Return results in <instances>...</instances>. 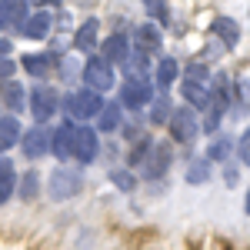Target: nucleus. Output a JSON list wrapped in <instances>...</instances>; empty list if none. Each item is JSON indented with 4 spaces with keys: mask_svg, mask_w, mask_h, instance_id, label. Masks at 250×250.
Instances as JSON below:
<instances>
[{
    "mask_svg": "<svg viewBox=\"0 0 250 250\" xmlns=\"http://www.w3.org/2000/svg\"><path fill=\"white\" fill-rule=\"evenodd\" d=\"M170 147H167V140H147V147L140 150V157H137V173L144 177V180H160L164 173L170 170Z\"/></svg>",
    "mask_w": 250,
    "mask_h": 250,
    "instance_id": "nucleus-1",
    "label": "nucleus"
},
{
    "mask_svg": "<svg viewBox=\"0 0 250 250\" xmlns=\"http://www.w3.org/2000/svg\"><path fill=\"white\" fill-rule=\"evenodd\" d=\"M100 104H104V97L83 87V90L67 94L63 110H67V120H70V124H87V120H94V117L100 114Z\"/></svg>",
    "mask_w": 250,
    "mask_h": 250,
    "instance_id": "nucleus-2",
    "label": "nucleus"
},
{
    "mask_svg": "<svg viewBox=\"0 0 250 250\" xmlns=\"http://www.w3.org/2000/svg\"><path fill=\"white\" fill-rule=\"evenodd\" d=\"M80 77H83V87H87V90H94V94H100V97L107 94V90H114V83H117L114 67L104 57H87Z\"/></svg>",
    "mask_w": 250,
    "mask_h": 250,
    "instance_id": "nucleus-3",
    "label": "nucleus"
},
{
    "mask_svg": "<svg viewBox=\"0 0 250 250\" xmlns=\"http://www.w3.org/2000/svg\"><path fill=\"white\" fill-rule=\"evenodd\" d=\"M167 127H170V140L173 144H193L197 134H200V120H197V114H193V107L173 110L170 120H167Z\"/></svg>",
    "mask_w": 250,
    "mask_h": 250,
    "instance_id": "nucleus-4",
    "label": "nucleus"
},
{
    "mask_svg": "<svg viewBox=\"0 0 250 250\" xmlns=\"http://www.w3.org/2000/svg\"><path fill=\"white\" fill-rule=\"evenodd\" d=\"M80 184H83V177H80L77 167H57V170L50 173V180H47L54 200H70V197H77Z\"/></svg>",
    "mask_w": 250,
    "mask_h": 250,
    "instance_id": "nucleus-5",
    "label": "nucleus"
},
{
    "mask_svg": "<svg viewBox=\"0 0 250 250\" xmlns=\"http://www.w3.org/2000/svg\"><path fill=\"white\" fill-rule=\"evenodd\" d=\"M57 104H60L57 90L47 87V83H37V87L30 90V97H27V107H30V114H34L37 124H47L50 117L57 114Z\"/></svg>",
    "mask_w": 250,
    "mask_h": 250,
    "instance_id": "nucleus-6",
    "label": "nucleus"
},
{
    "mask_svg": "<svg viewBox=\"0 0 250 250\" xmlns=\"http://www.w3.org/2000/svg\"><path fill=\"white\" fill-rule=\"evenodd\" d=\"M97 154H100V137H97L94 127L87 124H77L74 127V147H70V157H77V164H94Z\"/></svg>",
    "mask_w": 250,
    "mask_h": 250,
    "instance_id": "nucleus-7",
    "label": "nucleus"
},
{
    "mask_svg": "<svg viewBox=\"0 0 250 250\" xmlns=\"http://www.w3.org/2000/svg\"><path fill=\"white\" fill-rule=\"evenodd\" d=\"M154 83L150 80H127L120 87V107H130V110H140V107H150L154 100Z\"/></svg>",
    "mask_w": 250,
    "mask_h": 250,
    "instance_id": "nucleus-8",
    "label": "nucleus"
},
{
    "mask_svg": "<svg viewBox=\"0 0 250 250\" xmlns=\"http://www.w3.org/2000/svg\"><path fill=\"white\" fill-rule=\"evenodd\" d=\"M17 34L27 37V40H43L50 34V14H47V10H30V14L17 23Z\"/></svg>",
    "mask_w": 250,
    "mask_h": 250,
    "instance_id": "nucleus-9",
    "label": "nucleus"
},
{
    "mask_svg": "<svg viewBox=\"0 0 250 250\" xmlns=\"http://www.w3.org/2000/svg\"><path fill=\"white\" fill-rule=\"evenodd\" d=\"M20 147H23V154L30 160H40L43 154H50V134L43 130V124L30 127L27 134H20Z\"/></svg>",
    "mask_w": 250,
    "mask_h": 250,
    "instance_id": "nucleus-10",
    "label": "nucleus"
},
{
    "mask_svg": "<svg viewBox=\"0 0 250 250\" xmlns=\"http://www.w3.org/2000/svg\"><path fill=\"white\" fill-rule=\"evenodd\" d=\"M74 127H77V124L63 120V124H60L57 130L50 134V154L57 157L60 164H63V160L70 157V147H74Z\"/></svg>",
    "mask_w": 250,
    "mask_h": 250,
    "instance_id": "nucleus-11",
    "label": "nucleus"
},
{
    "mask_svg": "<svg viewBox=\"0 0 250 250\" xmlns=\"http://www.w3.org/2000/svg\"><path fill=\"white\" fill-rule=\"evenodd\" d=\"M180 94H184V100H187V107H193V110H207V107H210V90H207V83H204V80L184 77Z\"/></svg>",
    "mask_w": 250,
    "mask_h": 250,
    "instance_id": "nucleus-12",
    "label": "nucleus"
},
{
    "mask_svg": "<svg viewBox=\"0 0 250 250\" xmlns=\"http://www.w3.org/2000/svg\"><path fill=\"white\" fill-rule=\"evenodd\" d=\"M120 127H124V107L114 104V100H104V104H100V114H97V130L114 134Z\"/></svg>",
    "mask_w": 250,
    "mask_h": 250,
    "instance_id": "nucleus-13",
    "label": "nucleus"
},
{
    "mask_svg": "<svg viewBox=\"0 0 250 250\" xmlns=\"http://www.w3.org/2000/svg\"><path fill=\"white\" fill-rule=\"evenodd\" d=\"M100 57L107 60L110 67H114V63H120V67H124V60L130 57V40L124 37V34L107 37V40H104V54H100Z\"/></svg>",
    "mask_w": 250,
    "mask_h": 250,
    "instance_id": "nucleus-14",
    "label": "nucleus"
},
{
    "mask_svg": "<svg viewBox=\"0 0 250 250\" xmlns=\"http://www.w3.org/2000/svg\"><path fill=\"white\" fill-rule=\"evenodd\" d=\"M213 34L224 40L227 50H233V47L240 43V23H237L233 17H217L213 20Z\"/></svg>",
    "mask_w": 250,
    "mask_h": 250,
    "instance_id": "nucleus-15",
    "label": "nucleus"
},
{
    "mask_svg": "<svg viewBox=\"0 0 250 250\" xmlns=\"http://www.w3.org/2000/svg\"><path fill=\"white\" fill-rule=\"evenodd\" d=\"M97 34H100V23H97V20L90 17L87 23H80V27H77V37H74V47H77L80 54H90V50L97 47V40H100Z\"/></svg>",
    "mask_w": 250,
    "mask_h": 250,
    "instance_id": "nucleus-16",
    "label": "nucleus"
},
{
    "mask_svg": "<svg viewBox=\"0 0 250 250\" xmlns=\"http://www.w3.org/2000/svg\"><path fill=\"white\" fill-rule=\"evenodd\" d=\"M20 144V120L17 117H0V157H7V150Z\"/></svg>",
    "mask_w": 250,
    "mask_h": 250,
    "instance_id": "nucleus-17",
    "label": "nucleus"
},
{
    "mask_svg": "<svg viewBox=\"0 0 250 250\" xmlns=\"http://www.w3.org/2000/svg\"><path fill=\"white\" fill-rule=\"evenodd\" d=\"M137 50L140 54H154L160 50V27L157 23H144V27H137Z\"/></svg>",
    "mask_w": 250,
    "mask_h": 250,
    "instance_id": "nucleus-18",
    "label": "nucleus"
},
{
    "mask_svg": "<svg viewBox=\"0 0 250 250\" xmlns=\"http://www.w3.org/2000/svg\"><path fill=\"white\" fill-rule=\"evenodd\" d=\"M20 63H23V70L30 77H50L54 74V57L50 54H27Z\"/></svg>",
    "mask_w": 250,
    "mask_h": 250,
    "instance_id": "nucleus-19",
    "label": "nucleus"
},
{
    "mask_svg": "<svg viewBox=\"0 0 250 250\" xmlns=\"http://www.w3.org/2000/svg\"><path fill=\"white\" fill-rule=\"evenodd\" d=\"M0 104H7V110H10V114L23 110V104H27V94H23V87H20L17 80H3V90H0Z\"/></svg>",
    "mask_w": 250,
    "mask_h": 250,
    "instance_id": "nucleus-20",
    "label": "nucleus"
},
{
    "mask_svg": "<svg viewBox=\"0 0 250 250\" xmlns=\"http://www.w3.org/2000/svg\"><path fill=\"white\" fill-rule=\"evenodd\" d=\"M177 77H180V63H177L173 57H164L160 63H157L154 80H157V87H160V90H167V87H170V83H173Z\"/></svg>",
    "mask_w": 250,
    "mask_h": 250,
    "instance_id": "nucleus-21",
    "label": "nucleus"
},
{
    "mask_svg": "<svg viewBox=\"0 0 250 250\" xmlns=\"http://www.w3.org/2000/svg\"><path fill=\"white\" fill-rule=\"evenodd\" d=\"M124 67H127V80H147V74H150V60H147V54H140V50L124 60Z\"/></svg>",
    "mask_w": 250,
    "mask_h": 250,
    "instance_id": "nucleus-22",
    "label": "nucleus"
},
{
    "mask_svg": "<svg viewBox=\"0 0 250 250\" xmlns=\"http://www.w3.org/2000/svg\"><path fill=\"white\" fill-rule=\"evenodd\" d=\"M170 114H173V107H170V97L164 94H154V100H150V120L154 124H167L170 120Z\"/></svg>",
    "mask_w": 250,
    "mask_h": 250,
    "instance_id": "nucleus-23",
    "label": "nucleus"
},
{
    "mask_svg": "<svg viewBox=\"0 0 250 250\" xmlns=\"http://www.w3.org/2000/svg\"><path fill=\"white\" fill-rule=\"evenodd\" d=\"M230 150H233V140L227 134H217L210 144H207V160H227Z\"/></svg>",
    "mask_w": 250,
    "mask_h": 250,
    "instance_id": "nucleus-24",
    "label": "nucleus"
},
{
    "mask_svg": "<svg viewBox=\"0 0 250 250\" xmlns=\"http://www.w3.org/2000/svg\"><path fill=\"white\" fill-rule=\"evenodd\" d=\"M37 190H40V177L34 170H27L23 177H20V184L14 187V193H17L20 200H34V197H37Z\"/></svg>",
    "mask_w": 250,
    "mask_h": 250,
    "instance_id": "nucleus-25",
    "label": "nucleus"
},
{
    "mask_svg": "<svg viewBox=\"0 0 250 250\" xmlns=\"http://www.w3.org/2000/svg\"><path fill=\"white\" fill-rule=\"evenodd\" d=\"M210 180V160H193L187 167V184H207Z\"/></svg>",
    "mask_w": 250,
    "mask_h": 250,
    "instance_id": "nucleus-26",
    "label": "nucleus"
},
{
    "mask_svg": "<svg viewBox=\"0 0 250 250\" xmlns=\"http://www.w3.org/2000/svg\"><path fill=\"white\" fill-rule=\"evenodd\" d=\"M144 7H147V14H150L157 23H167V20H170V7H167V0H144Z\"/></svg>",
    "mask_w": 250,
    "mask_h": 250,
    "instance_id": "nucleus-27",
    "label": "nucleus"
},
{
    "mask_svg": "<svg viewBox=\"0 0 250 250\" xmlns=\"http://www.w3.org/2000/svg\"><path fill=\"white\" fill-rule=\"evenodd\" d=\"M110 180H114V187H120V190H134L137 177L130 170H110Z\"/></svg>",
    "mask_w": 250,
    "mask_h": 250,
    "instance_id": "nucleus-28",
    "label": "nucleus"
},
{
    "mask_svg": "<svg viewBox=\"0 0 250 250\" xmlns=\"http://www.w3.org/2000/svg\"><path fill=\"white\" fill-rule=\"evenodd\" d=\"M14 187H17V173H7V177H0V207L14 197Z\"/></svg>",
    "mask_w": 250,
    "mask_h": 250,
    "instance_id": "nucleus-29",
    "label": "nucleus"
},
{
    "mask_svg": "<svg viewBox=\"0 0 250 250\" xmlns=\"http://www.w3.org/2000/svg\"><path fill=\"white\" fill-rule=\"evenodd\" d=\"M237 147V157H240V164H250V127L240 134V140L233 144Z\"/></svg>",
    "mask_w": 250,
    "mask_h": 250,
    "instance_id": "nucleus-30",
    "label": "nucleus"
},
{
    "mask_svg": "<svg viewBox=\"0 0 250 250\" xmlns=\"http://www.w3.org/2000/svg\"><path fill=\"white\" fill-rule=\"evenodd\" d=\"M14 67H17V63H14L10 57H0V80H10V77H14Z\"/></svg>",
    "mask_w": 250,
    "mask_h": 250,
    "instance_id": "nucleus-31",
    "label": "nucleus"
},
{
    "mask_svg": "<svg viewBox=\"0 0 250 250\" xmlns=\"http://www.w3.org/2000/svg\"><path fill=\"white\" fill-rule=\"evenodd\" d=\"M187 77L190 80H207V67H204V63H190V67H187Z\"/></svg>",
    "mask_w": 250,
    "mask_h": 250,
    "instance_id": "nucleus-32",
    "label": "nucleus"
},
{
    "mask_svg": "<svg viewBox=\"0 0 250 250\" xmlns=\"http://www.w3.org/2000/svg\"><path fill=\"white\" fill-rule=\"evenodd\" d=\"M7 173H14V164L7 157H0V177H7Z\"/></svg>",
    "mask_w": 250,
    "mask_h": 250,
    "instance_id": "nucleus-33",
    "label": "nucleus"
},
{
    "mask_svg": "<svg viewBox=\"0 0 250 250\" xmlns=\"http://www.w3.org/2000/svg\"><path fill=\"white\" fill-rule=\"evenodd\" d=\"M7 54H10V40L0 37V57H7Z\"/></svg>",
    "mask_w": 250,
    "mask_h": 250,
    "instance_id": "nucleus-34",
    "label": "nucleus"
},
{
    "mask_svg": "<svg viewBox=\"0 0 250 250\" xmlns=\"http://www.w3.org/2000/svg\"><path fill=\"white\" fill-rule=\"evenodd\" d=\"M7 27V7H3V0H0V30Z\"/></svg>",
    "mask_w": 250,
    "mask_h": 250,
    "instance_id": "nucleus-35",
    "label": "nucleus"
},
{
    "mask_svg": "<svg viewBox=\"0 0 250 250\" xmlns=\"http://www.w3.org/2000/svg\"><path fill=\"white\" fill-rule=\"evenodd\" d=\"M244 210L250 213V190H247V197H244Z\"/></svg>",
    "mask_w": 250,
    "mask_h": 250,
    "instance_id": "nucleus-36",
    "label": "nucleus"
},
{
    "mask_svg": "<svg viewBox=\"0 0 250 250\" xmlns=\"http://www.w3.org/2000/svg\"><path fill=\"white\" fill-rule=\"evenodd\" d=\"M23 3H27V7H34V3H43V0H23Z\"/></svg>",
    "mask_w": 250,
    "mask_h": 250,
    "instance_id": "nucleus-37",
    "label": "nucleus"
}]
</instances>
